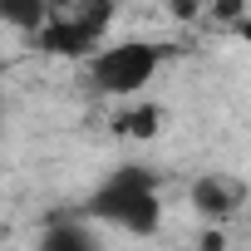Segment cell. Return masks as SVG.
<instances>
[{"mask_svg": "<svg viewBox=\"0 0 251 251\" xmlns=\"http://www.w3.org/2000/svg\"><path fill=\"white\" fill-rule=\"evenodd\" d=\"M50 0H0V30H15L20 40H35Z\"/></svg>", "mask_w": 251, "mask_h": 251, "instance_id": "7", "label": "cell"}, {"mask_svg": "<svg viewBox=\"0 0 251 251\" xmlns=\"http://www.w3.org/2000/svg\"><path fill=\"white\" fill-rule=\"evenodd\" d=\"M113 20H118V0H50L30 45L54 59H84L108 40Z\"/></svg>", "mask_w": 251, "mask_h": 251, "instance_id": "3", "label": "cell"}, {"mask_svg": "<svg viewBox=\"0 0 251 251\" xmlns=\"http://www.w3.org/2000/svg\"><path fill=\"white\" fill-rule=\"evenodd\" d=\"M79 212L94 226H113L123 236H158L163 231V217H168L163 177L148 163H118V168H108L94 182V192L84 197Z\"/></svg>", "mask_w": 251, "mask_h": 251, "instance_id": "1", "label": "cell"}, {"mask_svg": "<svg viewBox=\"0 0 251 251\" xmlns=\"http://www.w3.org/2000/svg\"><path fill=\"white\" fill-rule=\"evenodd\" d=\"M187 207L207 222H226L246 207V182L231 173H197L187 182Z\"/></svg>", "mask_w": 251, "mask_h": 251, "instance_id": "4", "label": "cell"}, {"mask_svg": "<svg viewBox=\"0 0 251 251\" xmlns=\"http://www.w3.org/2000/svg\"><path fill=\"white\" fill-rule=\"evenodd\" d=\"M168 45L163 40H148V35H133V40H103L99 50L84 54V74H89V89L103 94V99H133V94H148L153 79L163 74L168 64Z\"/></svg>", "mask_w": 251, "mask_h": 251, "instance_id": "2", "label": "cell"}, {"mask_svg": "<svg viewBox=\"0 0 251 251\" xmlns=\"http://www.w3.org/2000/svg\"><path fill=\"white\" fill-rule=\"evenodd\" d=\"M113 138H133V143H153L163 128H168V108L148 94H133V99H118V113L108 118Z\"/></svg>", "mask_w": 251, "mask_h": 251, "instance_id": "5", "label": "cell"}, {"mask_svg": "<svg viewBox=\"0 0 251 251\" xmlns=\"http://www.w3.org/2000/svg\"><path fill=\"white\" fill-rule=\"evenodd\" d=\"M202 20L212 30H231V35H246V0H207Z\"/></svg>", "mask_w": 251, "mask_h": 251, "instance_id": "8", "label": "cell"}, {"mask_svg": "<svg viewBox=\"0 0 251 251\" xmlns=\"http://www.w3.org/2000/svg\"><path fill=\"white\" fill-rule=\"evenodd\" d=\"M0 138H5V108H0Z\"/></svg>", "mask_w": 251, "mask_h": 251, "instance_id": "10", "label": "cell"}, {"mask_svg": "<svg viewBox=\"0 0 251 251\" xmlns=\"http://www.w3.org/2000/svg\"><path fill=\"white\" fill-rule=\"evenodd\" d=\"M202 10H207V0H168V15H173V20H182V25L202 20Z\"/></svg>", "mask_w": 251, "mask_h": 251, "instance_id": "9", "label": "cell"}, {"mask_svg": "<svg viewBox=\"0 0 251 251\" xmlns=\"http://www.w3.org/2000/svg\"><path fill=\"white\" fill-rule=\"evenodd\" d=\"M40 246H50V251H94L99 236H94V222H89L84 212H64V217H54V222L45 226Z\"/></svg>", "mask_w": 251, "mask_h": 251, "instance_id": "6", "label": "cell"}]
</instances>
